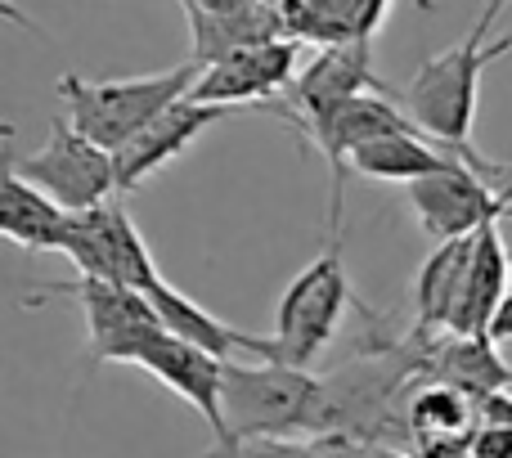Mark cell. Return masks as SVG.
<instances>
[{"label":"cell","mask_w":512,"mask_h":458,"mask_svg":"<svg viewBox=\"0 0 512 458\" xmlns=\"http://www.w3.org/2000/svg\"><path fill=\"white\" fill-rule=\"evenodd\" d=\"M423 9H436V0H418ZM283 23L288 36L301 45H351V41H373L382 27L391 0H283Z\"/></svg>","instance_id":"obj_17"},{"label":"cell","mask_w":512,"mask_h":458,"mask_svg":"<svg viewBox=\"0 0 512 458\" xmlns=\"http://www.w3.org/2000/svg\"><path fill=\"white\" fill-rule=\"evenodd\" d=\"M409 441L418 458H468V445L477 436V400L445 382H423L414 387L405 409Z\"/></svg>","instance_id":"obj_15"},{"label":"cell","mask_w":512,"mask_h":458,"mask_svg":"<svg viewBox=\"0 0 512 458\" xmlns=\"http://www.w3.org/2000/svg\"><path fill=\"white\" fill-rule=\"evenodd\" d=\"M212 458H319L310 436H252L212 450Z\"/></svg>","instance_id":"obj_22"},{"label":"cell","mask_w":512,"mask_h":458,"mask_svg":"<svg viewBox=\"0 0 512 458\" xmlns=\"http://www.w3.org/2000/svg\"><path fill=\"white\" fill-rule=\"evenodd\" d=\"M499 9H504V0H486L481 18L472 23V32L414 72V81H409V90H405V113L414 117L427 140L450 149L454 158H463L486 180H504L508 185L512 162L481 158L477 144H472V122H477V104H481V77H486L490 63L504 59L512 50V32L490 41V27H495Z\"/></svg>","instance_id":"obj_1"},{"label":"cell","mask_w":512,"mask_h":458,"mask_svg":"<svg viewBox=\"0 0 512 458\" xmlns=\"http://www.w3.org/2000/svg\"><path fill=\"white\" fill-rule=\"evenodd\" d=\"M391 95L373 72V41H351V45H328L319 50L306 68L297 72L288 90V104H265L279 117H310V113H328V108L346 104L355 95Z\"/></svg>","instance_id":"obj_11"},{"label":"cell","mask_w":512,"mask_h":458,"mask_svg":"<svg viewBox=\"0 0 512 458\" xmlns=\"http://www.w3.org/2000/svg\"><path fill=\"white\" fill-rule=\"evenodd\" d=\"M468 458H512V427H477Z\"/></svg>","instance_id":"obj_24"},{"label":"cell","mask_w":512,"mask_h":458,"mask_svg":"<svg viewBox=\"0 0 512 458\" xmlns=\"http://www.w3.org/2000/svg\"><path fill=\"white\" fill-rule=\"evenodd\" d=\"M490 337H495L499 346L512 342V279H508V297H504V306H499L495 324H490Z\"/></svg>","instance_id":"obj_26"},{"label":"cell","mask_w":512,"mask_h":458,"mask_svg":"<svg viewBox=\"0 0 512 458\" xmlns=\"http://www.w3.org/2000/svg\"><path fill=\"white\" fill-rule=\"evenodd\" d=\"M248 5L252 0H180V9H198V14H234Z\"/></svg>","instance_id":"obj_25"},{"label":"cell","mask_w":512,"mask_h":458,"mask_svg":"<svg viewBox=\"0 0 512 458\" xmlns=\"http://www.w3.org/2000/svg\"><path fill=\"white\" fill-rule=\"evenodd\" d=\"M9 167L23 180H32L36 189H45L63 212H90V207L122 198L117 158L108 149H99L95 140H86L81 131H72L68 117H59L50 126V140L41 149L27 153V158H9Z\"/></svg>","instance_id":"obj_6"},{"label":"cell","mask_w":512,"mask_h":458,"mask_svg":"<svg viewBox=\"0 0 512 458\" xmlns=\"http://www.w3.org/2000/svg\"><path fill=\"white\" fill-rule=\"evenodd\" d=\"M301 140H310L324 153L328 171H333V229H342V185H346V167L351 153L369 140L382 135H400V131H418V122L396 104L391 95H355L346 104L328 108V113H310V117H283Z\"/></svg>","instance_id":"obj_8"},{"label":"cell","mask_w":512,"mask_h":458,"mask_svg":"<svg viewBox=\"0 0 512 458\" xmlns=\"http://www.w3.org/2000/svg\"><path fill=\"white\" fill-rule=\"evenodd\" d=\"M135 369H144L167 391H176L185 405H194V414L216 432V445L230 441V423H225V360L180 342L176 333H158L135 355Z\"/></svg>","instance_id":"obj_10"},{"label":"cell","mask_w":512,"mask_h":458,"mask_svg":"<svg viewBox=\"0 0 512 458\" xmlns=\"http://www.w3.org/2000/svg\"><path fill=\"white\" fill-rule=\"evenodd\" d=\"M198 68L194 59L176 63L167 72H144V77H117V81H86L77 72H63L54 81L63 108H68L72 131H81L86 140H95L99 149L117 153L144 131L153 126L167 108H176L180 99L194 95Z\"/></svg>","instance_id":"obj_2"},{"label":"cell","mask_w":512,"mask_h":458,"mask_svg":"<svg viewBox=\"0 0 512 458\" xmlns=\"http://www.w3.org/2000/svg\"><path fill=\"white\" fill-rule=\"evenodd\" d=\"M472 256V238H459V243H436L432 256L418 265L414 274V333H445L450 324V310L459 301L463 288V270H468Z\"/></svg>","instance_id":"obj_21"},{"label":"cell","mask_w":512,"mask_h":458,"mask_svg":"<svg viewBox=\"0 0 512 458\" xmlns=\"http://www.w3.org/2000/svg\"><path fill=\"white\" fill-rule=\"evenodd\" d=\"M68 216L45 189L23 180L5 162L0 176V234L9 243L27 247V252H63V234H68Z\"/></svg>","instance_id":"obj_19"},{"label":"cell","mask_w":512,"mask_h":458,"mask_svg":"<svg viewBox=\"0 0 512 458\" xmlns=\"http://www.w3.org/2000/svg\"><path fill=\"white\" fill-rule=\"evenodd\" d=\"M454 158L450 149H441L436 140H427L423 131H400V135H382V140H369L351 153V171L369 180H391V185H418V180L445 171Z\"/></svg>","instance_id":"obj_20"},{"label":"cell","mask_w":512,"mask_h":458,"mask_svg":"<svg viewBox=\"0 0 512 458\" xmlns=\"http://www.w3.org/2000/svg\"><path fill=\"white\" fill-rule=\"evenodd\" d=\"M301 72V41L283 36V41H265L252 45V50H239L230 59L212 63L203 68L198 77L194 95L198 104H212V108H243V104H274L283 90H292Z\"/></svg>","instance_id":"obj_9"},{"label":"cell","mask_w":512,"mask_h":458,"mask_svg":"<svg viewBox=\"0 0 512 458\" xmlns=\"http://www.w3.org/2000/svg\"><path fill=\"white\" fill-rule=\"evenodd\" d=\"M508 252H504V238H499V225L481 229L472 238V256H468V270H463V288L459 301L450 310V324L445 333L454 337H490V324H495L499 306L508 297Z\"/></svg>","instance_id":"obj_16"},{"label":"cell","mask_w":512,"mask_h":458,"mask_svg":"<svg viewBox=\"0 0 512 458\" xmlns=\"http://www.w3.org/2000/svg\"><path fill=\"white\" fill-rule=\"evenodd\" d=\"M315 450L319 458H409L396 445H373L360 436H315Z\"/></svg>","instance_id":"obj_23"},{"label":"cell","mask_w":512,"mask_h":458,"mask_svg":"<svg viewBox=\"0 0 512 458\" xmlns=\"http://www.w3.org/2000/svg\"><path fill=\"white\" fill-rule=\"evenodd\" d=\"M45 297H77L81 315H86V333H90V364H135V355L153 337L167 333L149 292L122 288V283L77 274V279H63V283H36L32 301H45Z\"/></svg>","instance_id":"obj_5"},{"label":"cell","mask_w":512,"mask_h":458,"mask_svg":"<svg viewBox=\"0 0 512 458\" xmlns=\"http://www.w3.org/2000/svg\"><path fill=\"white\" fill-rule=\"evenodd\" d=\"M270 5H283V0H270Z\"/></svg>","instance_id":"obj_27"},{"label":"cell","mask_w":512,"mask_h":458,"mask_svg":"<svg viewBox=\"0 0 512 458\" xmlns=\"http://www.w3.org/2000/svg\"><path fill=\"white\" fill-rule=\"evenodd\" d=\"M221 117H230V108H212V104H198V99H180L176 108H167V113L153 126H144L126 149L113 153L122 194H131V189H140L149 176H158L167 162H176L180 153H185L207 126L221 122Z\"/></svg>","instance_id":"obj_12"},{"label":"cell","mask_w":512,"mask_h":458,"mask_svg":"<svg viewBox=\"0 0 512 458\" xmlns=\"http://www.w3.org/2000/svg\"><path fill=\"white\" fill-rule=\"evenodd\" d=\"M185 23H189V59L198 68H212V63L230 59L239 50L288 36L283 9L270 5V0H252L248 9H234V14H198V9H185Z\"/></svg>","instance_id":"obj_18"},{"label":"cell","mask_w":512,"mask_h":458,"mask_svg":"<svg viewBox=\"0 0 512 458\" xmlns=\"http://www.w3.org/2000/svg\"><path fill=\"white\" fill-rule=\"evenodd\" d=\"M149 297L162 315V328L176 333L180 342L198 346V351L216 355V360H225V364H234V360L279 364V346H274V337H252V333H243V328L225 324V319H216L212 310H203L198 301H189L185 292H176L167 279H162Z\"/></svg>","instance_id":"obj_13"},{"label":"cell","mask_w":512,"mask_h":458,"mask_svg":"<svg viewBox=\"0 0 512 458\" xmlns=\"http://www.w3.org/2000/svg\"><path fill=\"white\" fill-rule=\"evenodd\" d=\"M355 306L351 274L342 261V229H333L328 247L283 288L279 310H274V346L279 364L288 369H310L328 342L342 328V315Z\"/></svg>","instance_id":"obj_4"},{"label":"cell","mask_w":512,"mask_h":458,"mask_svg":"<svg viewBox=\"0 0 512 458\" xmlns=\"http://www.w3.org/2000/svg\"><path fill=\"white\" fill-rule=\"evenodd\" d=\"M63 256L86 279L122 283V288H135V292H153L162 283L158 261H153L149 243L135 229L122 198H113L104 207H90V212H72L68 234H63Z\"/></svg>","instance_id":"obj_7"},{"label":"cell","mask_w":512,"mask_h":458,"mask_svg":"<svg viewBox=\"0 0 512 458\" xmlns=\"http://www.w3.org/2000/svg\"><path fill=\"white\" fill-rule=\"evenodd\" d=\"M319 396H324V378H315L310 369L265 360L225 364V423H230L225 445L252 441V436H310L315 441Z\"/></svg>","instance_id":"obj_3"},{"label":"cell","mask_w":512,"mask_h":458,"mask_svg":"<svg viewBox=\"0 0 512 458\" xmlns=\"http://www.w3.org/2000/svg\"><path fill=\"white\" fill-rule=\"evenodd\" d=\"M423 337V382L468 391L472 400L512 391V364L499 355L495 337H454V333H418Z\"/></svg>","instance_id":"obj_14"}]
</instances>
